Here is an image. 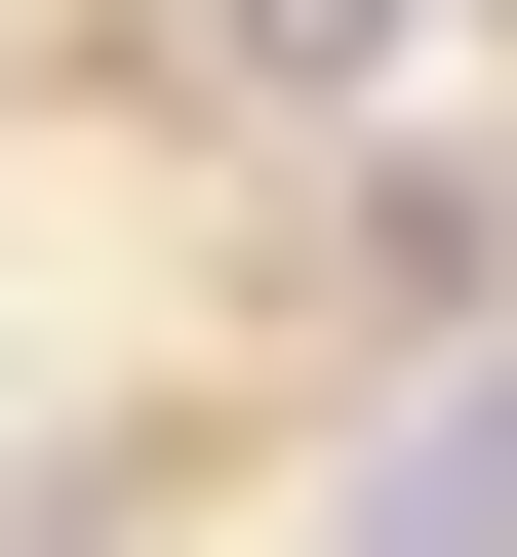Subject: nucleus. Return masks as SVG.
Listing matches in <instances>:
<instances>
[{"label":"nucleus","instance_id":"obj_1","mask_svg":"<svg viewBox=\"0 0 517 557\" xmlns=\"http://www.w3.org/2000/svg\"><path fill=\"white\" fill-rule=\"evenodd\" d=\"M358 557H517V359H478V398H398V478H358Z\"/></svg>","mask_w":517,"mask_h":557}]
</instances>
